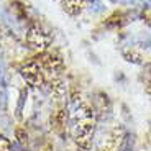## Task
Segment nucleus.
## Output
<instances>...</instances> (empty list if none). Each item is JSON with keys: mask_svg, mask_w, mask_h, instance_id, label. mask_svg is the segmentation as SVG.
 <instances>
[{"mask_svg": "<svg viewBox=\"0 0 151 151\" xmlns=\"http://www.w3.org/2000/svg\"><path fill=\"white\" fill-rule=\"evenodd\" d=\"M0 151H12V141L4 135H0Z\"/></svg>", "mask_w": 151, "mask_h": 151, "instance_id": "10", "label": "nucleus"}, {"mask_svg": "<svg viewBox=\"0 0 151 151\" xmlns=\"http://www.w3.org/2000/svg\"><path fill=\"white\" fill-rule=\"evenodd\" d=\"M125 22H127V15H125L123 12H117L112 17H109L105 23H107V27H120Z\"/></svg>", "mask_w": 151, "mask_h": 151, "instance_id": "9", "label": "nucleus"}, {"mask_svg": "<svg viewBox=\"0 0 151 151\" xmlns=\"http://www.w3.org/2000/svg\"><path fill=\"white\" fill-rule=\"evenodd\" d=\"M35 59L40 63L46 76L51 74H63L64 72V58L63 54L54 48H49L45 53H40L35 56Z\"/></svg>", "mask_w": 151, "mask_h": 151, "instance_id": "5", "label": "nucleus"}, {"mask_svg": "<svg viewBox=\"0 0 151 151\" xmlns=\"http://www.w3.org/2000/svg\"><path fill=\"white\" fill-rule=\"evenodd\" d=\"M46 87H48V91L53 94V97H56V99H64L66 97L68 86H66V81L63 79V74L46 76Z\"/></svg>", "mask_w": 151, "mask_h": 151, "instance_id": "6", "label": "nucleus"}, {"mask_svg": "<svg viewBox=\"0 0 151 151\" xmlns=\"http://www.w3.org/2000/svg\"><path fill=\"white\" fill-rule=\"evenodd\" d=\"M150 130H151V128H150Z\"/></svg>", "mask_w": 151, "mask_h": 151, "instance_id": "14", "label": "nucleus"}, {"mask_svg": "<svg viewBox=\"0 0 151 151\" xmlns=\"http://www.w3.org/2000/svg\"><path fill=\"white\" fill-rule=\"evenodd\" d=\"M25 41H27V46L33 51V53L40 54L48 51L51 46H53V38L48 31L45 30L40 22L36 20H31L28 23L27 28V35H25Z\"/></svg>", "mask_w": 151, "mask_h": 151, "instance_id": "2", "label": "nucleus"}, {"mask_svg": "<svg viewBox=\"0 0 151 151\" xmlns=\"http://www.w3.org/2000/svg\"><path fill=\"white\" fill-rule=\"evenodd\" d=\"M69 99H71V113H69L71 136L79 150L87 151L91 148L97 127V113L89 104L81 99V92L77 94V91L72 89Z\"/></svg>", "mask_w": 151, "mask_h": 151, "instance_id": "1", "label": "nucleus"}, {"mask_svg": "<svg viewBox=\"0 0 151 151\" xmlns=\"http://www.w3.org/2000/svg\"><path fill=\"white\" fill-rule=\"evenodd\" d=\"M20 76L33 89H43V87H46V72L43 71V68L40 66V63L35 58L25 61L20 66Z\"/></svg>", "mask_w": 151, "mask_h": 151, "instance_id": "3", "label": "nucleus"}, {"mask_svg": "<svg viewBox=\"0 0 151 151\" xmlns=\"http://www.w3.org/2000/svg\"><path fill=\"white\" fill-rule=\"evenodd\" d=\"M123 56L127 61H130V63H135V64H143L145 63V56L141 51H138L136 48H128L123 51Z\"/></svg>", "mask_w": 151, "mask_h": 151, "instance_id": "8", "label": "nucleus"}, {"mask_svg": "<svg viewBox=\"0 0 151 151\" xmlns=\"http://www.w3.org/2000/svg\"><path fill=\"white\" fill-rule=\"evenodd\" d=\"M63 7V10L71 17H77L84 12V8L87 7L89 0H58Z\"/></svg>", "mask_w": 151, "mask_h": 151, "instance_id": "7", "label": "nucleus"}, {"mask_svg": "<svg viewBox=\"0 0 151 151\" xmlns=\"http://www.w3.org/2000/svg\"><path fill=\"white\" fill-rule=\"evenodd\" d=\"M15 136H17V140H18L20 143H25V141H27V138H28V133L25 132L23 128H17Z\"/></svg>", "mask_w": 151, "mask_h": 151, "instance_id": "11", "label": "nucleus"}, {"mask_svg": "<svg viewBox=\"0 0 151 151\" xmlns=\"http://www.w3.org/2000/svg\"><path fill=\"white\" fill-rule=\"evenodd\" d=\"M127 138V130L122 125H115L107 130L97 143V151H122Z\"/></svg>", "mask_w": 151, "mask_h": 151, "instance_id": "4", "label": "nucleus"}, {"mask_svg": "<svg viewBox=\"0 0 151 151\" xmlns=\"http://www.w3.org/2000/svg\"><path fill=\"white\" fill-rule=\"evenodd\" d=\"M141 17H143V20L148 23L151 27V8H146V10H143V13H141Z\"/></svg>", "mask_w": 151, "mask_h": 151, "instance_id": "12", "label": "nucleus"}, {"mask_svg": "<svg viewBox=\"0 0 151 151\" xmlns=\"http://www.w3.org/2000/svg\"><path fill=\"white\" fill-rule=\"evenodd\" d=\"M2 45H4V33H2V28H0V49H2Z\"/></svg>", "mask_w": 151, "mask_h": 151, "instance_id": "13", "label": "nucleus"}]
</instances>
